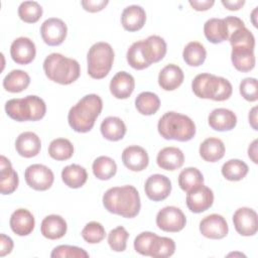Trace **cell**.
I'll return each mask as SVG.
<instances>
[{
  "label": "cell",
  "mask_w": 258,
  "mask_h": 258,
  "mask_svg": "<svg viewBox=\"0 0 258 258\" xmlns=\"http://www.w3.org/2000/svg\"><path fill=\"white\" fill-rule=\"evenodd\" d=\"M103 205L108 212L128 219L137 216L141 208L139 194L133 185L109 188L103 196Z\"/></svg>",
  "instance_id": "cell-1"
},
{
  "label": "cell",
  "mask_w": 258,
  "mask_h": 258,
  "mask_svg": "<svg viewBox=\"0 0 258 258\" xmlns=\"http://www.w3.org/2000/svg\"><path fill=\"white\" fill-rule=\"evenodd\" d=\"M103 109L102 99L96 94L84 96L68 114L71 128L79 133L89 132L95 125V121Z\"/></svg>",
  "instance_id": "cell-2"
},
{
  "label": "cell",
  "mask_w": 258,
  "mask_h": 258,
  "mask_svg": "<svg viewBox=\"0 0 258 258\" xmlns=\"http://www.w3.org/2000/svg\"><path fill=\"white\" fill-rule=\"evenodd\" d=\"M45 76L52 82L60 85H70L77 81L81 74L80 63L60 53L48 54L43 61Z\"/></svg>",
  "instance_id": "cell-3"
},
{
  "label": "cell",
  "mask_w": 258,
  "mask_h": 258,
  "mask_svg": "<svg viewBox=\"0 0 258 258\" xmlns=\"http://www.w3.org/2000/svg\"><path fill=\"white\" fill-rule=\"evenodd\" d=\"M158 133L167 140L188 141L196 135V125L194 121L182 114L167 112L159 119L157 124Z\"/></svg>",
  "instance_id": "cell-4"
},
{
  "label": "cell",
  "mask_w": 258,
  "mask_h": 258,
  "mask_svg": "<svg viewBox=\"0 0 258 258\" xmlns=\"http://www.w3.org/2000/svg\"><path fill=\"white\" fill-rule=\"evenodd\" d=\"M191 89L199 98L219 102L228 100L233 92L232 85L227 79L208 73L198 75L191 83Z\"/></svg>",
  "instance_id": "cell-5"
},
{
  "label": "cell",
  "mask_w": 258,
  "mask_h": 258,
  "mask_svg": "<svg viewBox=\"0 0 258 258\" xmlns=\"http://www.w3.org/2000/svg\"><path fill=\"white\" fill-rule=\"evenodd\" d=\"M6 114L18 122L38 121L46 112L44 101L37 96L29 95L21 99H11L5 103Z\"/></svg>",
  "instance_id": "cell-6"
},
{
  "label": "cell",
  "mask_w": 258,
  "mask_h": 258,
  "mask_svg": "<svg viewBox=\"0 0 258 258\" xmlns=\"http://www.w3.org/2000/svg\"><path fill=\"white\" fill-rule=\"evenodd\" d=\"M88 74L93 79L105 78L114 61V50L112 46L107 42H96L88 51Z\"/></svg>",
  "instance_id": "cell-7"
},
{
  "label": "cell",
  "mask_w": 258,
  "mask_h": 258,
  "mask_svg": "<svg viewBox=\"0 0 258 258\" xmlns=\"http://www.w3.org/2000/svg\"><path fill=\"white\" fill-rule=\"evenodd\" d=\"M186 224V218L182 211L176 207L168 206L161 209L156 215V225L164 232H179Z\"/></svg>",
  "instance_id": "cell-8"
},
{
  "label": "cell",
  "mask_w": 258,
  "mask_h": 258,
  "mask_svg": "<svg viewBox=\"0 0 258 258\" xmlns=\"http://www.w3.org/2000/svg\"><path fill=\"white\" fill-rule=\"evenodd\" d=\"M26 183L35 190L48 189L54 180L53 172L50 168L43 164H32L25 169L24 173Z\"/></svg>",
  "instance_id": "cell-9"
},
{
  "label": "cell",
  "mask_w": 258,
  "mask_h": 258,
  "mask_svg": "<svg viewBox=\"0 0 258 258\" xmlns=\"http://www.w3.org/2000/svg\"><path fill=\"white\" fill-rule=\"evenodd\" d=\"M67 32V24L61 19L55 17L46 19L40 27V34L43 41L51 46L61 44L66 39Z\"/></svg>",
  "instance_id": "cell-10"
},
{
  "label": "cell",
  "mask_w": 258,
  "mask_h": 258,
  "mask_svg": "<svg viewBox=\"0 0 258 258\" xmlns=\"http://www.w3.org/2000/svg\"><path fill=\"white\" fill-rule=\"evenodd\" d=\"M185 202L190 212L196 214L203 213L212 207L214 203V192L210 187L201 184L187 192Z\"/></svg>",
  "instance_id": "cell-11"
},
{
  "label": "cell",
  "mask_w": 258,
  "mask_h": 258,
  "mask_svg": "<svg viewBox=\"0 0 258 258\" xmlns=\"http://www.w3.org/2000/svg\"><path fill=\"white\" fill-rule=\"evenodd\" d=\"M236 231L242 236H253L258 230L257 213L250 208H240L233 215Z\"/></svg>",
  "instance_id": "cell-12"
},
{
  "label": "cell",
  "mask_w": 258,
  "mask_h": 258,
  "mask_svg": "<svg viewBox=\"0 0 258 258\" xmlns=\"http://www.w3.org/2000/svg\"><path fill=\"white\" fill-rule=\"evenodd\" d=\"M144 190L147 198L153 202L165 200L171 191V182L163 174H152L145 181Z\"/></svg>",
  "instance_id": "cell-13"
},
{
  "label": "cell",
  "mask_w": 258,
  "mask_h": 258,
  "mask_svg": "<svg viewBox=\"0 0 258 258\" xmlns=\"http://www.w3.org/2000/svg\"><path fill=\"white\" fill-rule=\"evenodd\" d=\"M229 231L225 218L218 214L205 217L200 223V232L209 239H222L227 236Z\"/></svg>",
  "instance_id": "cell-14"
},
{
  "label": "cell",
  "mask_w": 258,
  "mask_h": 258,
  "mask_svg": "<svg viewBox=\"0 0 258 258\" xmlns=\"http://www.w3.org/2000/svg\"><path fill=\"white\" fill-rule=\"evenodd\" d=\"M12 59L18 64H27L31 62L36 54L34 42L28 37H18L13 40L10 46Z\"/></svg>",
  "instance_id": "cell-15"
},
{
  "label": "cell",
  "mask_w": 258,
  "mask_h": 258,
  "mask_svg": "<svg viewBox=\"0 0 258 258\" xmlns=\"http://www.w3.org/2000/svg\"><path fill=\"white\" fill-rule=\"evenodd\" d=\"M122 161L128 169L132 171H141L147 167L149 157L144 148L137 145H131L123 150Z\"/></svg>",
  "instance_id": "cell-16"
},
{
  "label": "cell",
  "mask_w": 258,
  "mask_h": 258,
  "mask_svg": "<svg viewBox=\"0 0 258 258\" xmlns=\"http://www.w3.org/2000/svg\"><path fill=\"white\" fill-rule=\"evenodd\" d=\"M15 148L17 153L23 157H34L40 151L41 141L40 138L34 132H22L16 138Z\"/></svg>",
  "instance_id": "cell-17"
},
{
  "label": "cell",
  "mask_w": 258,
  "mask_h": 258,
  "mask_svg": "<svg viewBox=\"0 0 258 258\" xmlns=\"http://www.w3.org/2000/svg\"><path fill=\"white\" fill-rule=\"evenodd\" d=\"M10 228L18 236L29 235L35 226L33 215L26 209L14 211L10 217Z\"/></svg>",
  "instance_id": "cell-18"
},
{
  "label": "cell",
  "mask_w": 258,
  "mask_h": 258,
  "mask_svg": "<svg viewBox=\"0 0 258 258\" xmlns=\"http://www.w3.org/2000/svg\"><path fill=\"white\" fill-rule=\"evenodd\" d=\"M142 53L149 64L161 60L166 53L165 40L158 35L148 36L142 40Z\"/></svg>",
  "instance_id": "cell-19"
},
{
  "label": "cell",
  "mask_w": 258,
  "mask_h": 258,
  "mask_svg": "<svg viewBox=\"0 0 258 258\" xmlns=\"http://www.w3.org/2000/svg\"><path fill=\"white\" fill-rule=\"evenodd\" d=\"M135 81L127 72L117 73L110 82V92L117 99H127L133 93Z\"/></svg>",
  "instance_id": "cell-20"
},
{
  "label": "cell",
  "mask_w": 258,
  "mask_h": 258,
  "mask_svg": "<svg viewBox=\"0 0 258 258\" xmlns=\"http://www.w3.org/2000/svg\"><path fill=\"white\" fill-rule=\"evenodd\" d=\"M208 122L211 128L216 131H229L236 126L237 116L229 109L218 108L210 113Z\"/></svg>",
  "instance_id": "cell-21"
},
{
  "label": "cell",
  "mask_w": 258,
  "mask_h": 258,
  "mask_svg": "<svg viewBox=\"0 0 258 258\" xmlns=\"http://www.w3.org/2000/svg\"><path fill=\"white\" fill-rule=\"evenodd\" d=\"M67 222L59 215L46 216L40 225L42 236L49 240H57L62 238L67 233Z\"/></svg>",
  "instance_id": "cell-22"
},
{
  "label": "cell",
  "mask_w": 258,
  "mask_h": 258,
  "mask_svg": "<svg viewBox=\"0 0 258 258\" xmlns=\"http://www.w3.org/2000/svg\"><path fill=\"white\" fill-rule=\"evenodd\" d=\"M18 174L11 162L4 155L0 157V191L2 195L12 194L18 186Z\"/></svg>",
  "instance_id": "cell-23"
},
{
  "label": "cell",
  "mask_w": 258,
  "mask_h": 258,
  "mask_svg": "<svg viewBox=\"0 0 258 258\" xmlns=\"http://www.w3.org/2000/svg\"><path fill=\"white\" fill-rule=\"evenodd\" d=\"M156 162L160 168L173 171L182 166L184 162V155L177 147H164L158 152Z\"/></svg>",
  "instance_id": "cell-24"
},
{
  "label": "cell",
  "mask_w": 258,
  "mask_h": 258,
  "mask_svg": "<svg viewBox=\"0 0 258 258\" xmlns=\"http://www.w3.org/2000/svg\"><path fill=\"white\" fill-rule=\"evenodd\" d=\"M145 21V10L139 5L127 6L121 15L122 26L128 31H137L141 29L144 26Z\"/></svg>",
  "instance_id": "cell-25"
},
{
  "label": "cell",
  "mask_w": 258,
  "mask_h": 258,
  "mask_svg": "<svg viewBox=\"0 0 258 258\" xmlns=\"http://www.w3.org/2000/svg\"><path fill=\"white\" fill-rule=\"evenodd\" d=\"M182 70L173 63L165 66L158 75V84L165 91H173L177 89L183 82Z\"/></svg>",
  "instance_id": "cell-26"
},
{
  "label": "cell",
  "mask_w": 258,
  "mask_h": 258,
  "mask_svg": "<svg viewBox=\"0 0 258 258\" xmlns=\"http://www.w3.org/2000/svg\"><path fill=\"white\" fill-rule=\"evenodd\" d=\"M206 38L212 43H221L229 38V30L225 19L211 18L204 24Z\"/></svg>",
  "instance_id": "cell-27"
},
{
  "label": "cell",
  "mask_w": 258,
  "mask_h": 258,
  "mask_svg": "<svg viewBox=\"0 0 258 258\" xmlns=\"http://www.w3.org/2000/svg\"><path fill=\"white\" fill-rule=\"evenodd\" d=\"M225 154L224 142L215 137L205 139L200 145V155L208 162H216L223 158Z\"/></svg>",
  "instance_id": "cell-28"
},
{
  "label": "cell",
  "mask_w": 258,
  "mask_h": 258,
  "mask_svg": "<svg viewBox=\"0 0 258 258\" xmlns=\"http://www.w3.org/2000/svg\"><path fill=\"white\" fill-rule=\"evenodd\" d=\"M102 135L110 141L121 140L126 133V125L119 117L110 116L105 118L100 126Z\"/></svg>",
  "instance_id": "cell-29"
},
{
  "label": "cell",
  "mask_w": 258,
  "mask_h": 258,
  "mask_svg": "<svg viewBox=\"0 0 258 258\" xmlns=\"http://www.w3.org/2000/svg\"><path fill=\"white\" fill-rule=\"evenodd\" d=\"M231 59L239 72H250L255 67L254 49L249 47H232Z\"/></svg>",
  "instance_id": "cell-30"
},
{
  "label": "cell",
  "mask_w": 258,
  "mask_h": 258,
  "mask_svg": "<svg viewBox=\"0 0 258 258\" xmlns=\"http://www.w3.org/2000/svg\"><path fill=\"white\" fill-rule=\"evenodd\" d=\"M88 178L87 170L79 164H70L61 171V179L66 185L72 188L83 186Z\"/></svg>",
  "instance_id": "cell-31"
},
{
  "label": "cell",
  "mask_w": 258,
  "mask_h": 258,
  "mask_svg": "<svg viewBox=\"0 0 258 258\" xmlns=\"http://www.w3.org/2000/svg\"><path fill=\"white\" fill-rule=\"evenodd\" d=\"M174 251L175 243L172 239L167 237H159L155 234L148 248V256L153 258H166L171 256Z\"/></svg>",
  "instance_id": "cell-32"
},
{
  "label": "cell",
  "mask_w": 258,
  "mask_h": 258,
  "mask_svg": "<svg viewBox=\"0 0 258 258\" xmlns=\"http://www.w3.org/2000/svg\"><path fill=\"white\" fill-rule=\"evenodd\" d=\"M30 84V77L21 70H13L3 80V88L10 93H20Z\"/></svg>",
  "instance_id": "cell-33"
},
{
  "label": "cell",
  "mask_w": 258,
  "mask_h": 258,
  "mask_svg": "<svg viewBox=\"0 0 258 258\" xmlns=\"http://www.w3.org/2000/svg\"><path fill=\"white\" fill-rule=\"evenodd\" d=\"M135 107L142 115L155 114L160 107L158 96L152 92H142L135 99Z\"/></svg>",
  "instance_id": "cell-34"
},
{
  "label": "cell",
  "mask_w": 258,
  "mask_h": 258,
  "mask_svg": "<svg viewBox=\"0 0 258 258\" xmlns=\"http://www.w3.org/2000/svg\"><path fill=\"white\" fill-rule=\"evenodd\" d=\"M94 175L101 180H108L117 172L116 162L109 156L97 157L92 165Z\"/></svg>",
  "instance_id": "cell-35"
},
{
  "label": "cell",
  "mask_w": 258,
  "mask_h": 258,
  "mask_svg": "<svg viewBox=\"0 0 258 258\" xmlns=\"http://www.w3.org/2000/svg\"><path fill=\"white\" fill-rule=\"evenodd\" d=\"M204 184V176L196 167H186L178 175V185L186 192Z\"/></svg>",
  "instance_id": "cell-36"
},
{
  "label": "cell",
  "mask_w": 258,
  "mask_h": 258,
  "mask_svg": "<svg viewBox=\"0 0 258 258\" xmlns=\"http://www.w3.org/2000/svg\"><path fill=\"white\" fill-rule=\"evenodd\" d=\"M182 56L188 66L199 67L204 63L207 56V51L202 43L198 41H190L183 48Z\"/></svg>",
  "instance_id": "cell-37"
},
{
  "label": "cell",
  "mask_w": 258,
  "mask_h": 258,
  "mask_svg": "<svg viewBox=\"0 0 258 258\" xmlns=\"http://www.w3.org/2000/svg\"><path fill=\"white\" fill-rule=\"evenodd\" d=\"M248 165L240 159H230L222 166L223 176L231 181L243 179L248 173Z\"/></svg>",
  "instance_id": "cell-38"
},
{
  "label": "cell",
  "mask_w": 258,
  "mask_h": 258,
  "mask_svg": "<svg viewBox=\"0 0 258 258\" xmlns=\"http://www.w3.org/2000/svg\"><path fill=\"white\" fill-rule=\"evenodd\" d=\"M48 154L55 160H67L73 156L74 146L69 139L56 138L49 143Z\"/></svg>",
  "instance_id": "cell-39"
},
{
  "label": "cell",
  "mask_w": 258,
  "mask_h": 258,
  "mask_svg": "<svg viewBox=\"0 0 258 258\" xmlns=\"http://www.w3.org/2000/svg\"><path fill=\"white\" fill-rule=\"evenodd\" d=\"M41 15L42 7L36 1H24L18 7V16L26 23L37 22Z\"/></svg>",
  "instance_id": "cell-40"
},
{
  "label": "cell",
  "mask_w": 258,
  "mask_h": 258,
  "mask_svg": "<svg viewBox=\"0 0 258 258\" xmlns=\"http://www.w3.org/2000/svg\"><path fill=\"white\" fill-rule=\"evenodd\" d=\"M228 39L232 47H249L254 49L255 46L254 35L246 26L234 30Z\"/></svg>",
  "instance_id": "cell-41"
},
{
  "label": "cell",
  "mask_w": 258,
  "mask_h": 258,
  "mask_svg": "<svg viewBox=\"0 0 258 258\" xmlns=\"http://www.w3.org/2000/svg\"><path fill=\"white\" fill-rule=\"evenodd\" d=\"M127 61L135 70H144L150 64L146 61L142 53V40L135 41L127 50Z\"/></svg>",
  "instance_id": "cell-42"
},
{
  "label": "cell",
  "mask_w": 258,
  "mask_h": 258,
  "mask_svg": "<svg viewBox=\"0 0 258 258\" xmlns=\"http://www.w3.org/2000/svg\"><path fill=\"white\" fill-rule=\"evenodd\" d=\"M128 237V232L122 226H118L111 230L108 234V243L110 248L115 252H123L126 249Z\"/></svg>",
  "instance_id": "cell-43"
},
{
  "label": "cell",
  "mask_w": 258,
  "mask_h": 258,
  "mask_svg": "<svg viewBox=\"0 0 258 258\" xmlns=\"http://www.w3.org/2000/svg\"><path fill=\"white\" fill-rule=\"evenodd\" d=\"M82 237L84 240L90 244L100 243L106 235L105 229L99 222H90L82 230Z\"/></svg>",
  "instance_id": "cell-44"
},
{
  "label": "cell",
  "mask_w": 258,
  "mask_h": 258,
  "mask_svg": "<svg viewBox=\"0 0 258 258\" xmlns=\"http://www.w3.org/2000/svg\"><path fill=\"white\" fill-rule=\"evenodd\" d=\"M52 258H87L89 254L82 248L71 245H59L56 246L51 254Z\"/></svg>",
  "instance_id": "cell-45"
},
{
  "label": "cell",
  "mask_w": 258,
  "mask_h": 258,
  "mask_svg": "<svg viewBox=\"0 0 258 258\" xmlns=\"http://www.w3.org/2000/svg\"><path fill=\"white\" fill-rule=\"evenodd\" d=\"M240 94L242 97L249 101L255 102L258 99L257 94V80L255 78H246L240 84Z\"/></svg>",
  "instance_id": "cell-46"
},
{
  "label": "cell",
  "mask_w": 258,
  "mask_h": 258,
  "mask_svg": "<svg viewBox=\"0 0 258 258\" xmlns=\"http://www.w3.org/2000/svg\"><path fill=\"white\" fill-rule=\"evenodd\" d=\"M155 236V233L152 232H142L134 240V249L141 255L148 256V248L152 238Z\"/></svg>",
  "instance_id": "cell-47"
},
{
  "label": "cell",
  "mask_w": 258,
  "mask_h": 258,
  "mask_svg": "<svg viewBox=\"0 0 258 258\" xmlns=\"http://www.w3.org/2000/svg\"><path fill=\"white\" fill-rule=\"evenodd\" d=\"M108 3H109L108 0H83L81 2L84 9L89 12L101 11L106 7Z\"/></svg>",
  "instance_id": "cell-48"
},
{
  "label": "cell",
  "mask_w": 258,
  "mask_h": 258,
  "mask_svg": "<svg viewBox=\"0 0 258 258\" xmlns=\"http://www.w3.org/2000/svg\"><path fill=\"white\" fill-rule=\"evenodd\" d=\"M13 249V241L10 237L5 234L0 235V256L3 257L7 254H10Z\"/></svg>",
  "instance_id": "cell-49"
},
{
  "label": "cell",
  "mask_w": 258,
  "mask_h": 258,
  "mask_svg": "<svg viewBox=\"0 0 258 258\" xmlns=\"http://www.w3.org/2000/svg\"><path fill=\"white\" fill-rule=\"evenodd\" d=\"M189 4L197 11H206V10L210 9L215 4V1L214 0H203V1L190 0Z\"/></svg>",
  "instance_id": "cell-50"
},
{
  "label": "cell",
  "mask_w": 258,
  "mask_h": 258,
  "mask_svg": "<svg viewBox=\"0 0 258 258\" xmlns=\"http://www.w3.org/2000/svg\"><path fill=\"white\" fill-rule=\"evenodd\" d=\"M222 4L229 10H239L244 4V0H222Z\"/></svg>",
  "instance_id": "cell-51"
},
{
  "label": "cell",
  "mask_w": 258,
  "mask_h": 258,
  "mask_svg": "<svg viewBox=\"0 0 258 258\" xmlns=\"http://www.w3.org/2000/svg\"><path fill=\"white\" fill-rule=\"evenodd\" d=\"M248 155L254 163H257V140H254L248 148Z\"/></svg>",
  "instance_id": "cell-52"
},
{
  "label": "cell",
  "mask_w": 258,
  "mask_h": 258,
  "mask_svg": "<svg viewBox=\"0 0 258 258\" xmlns=\"http://www.w3.org/2000/svg\"><path fill=\"white\" fill-rule=\"evenodd\" d=\"M249 123L254 130H257V107L252 108L249 113Z\"/></svg>",
  "instance_id": "cell-53"
}]
</instances>
